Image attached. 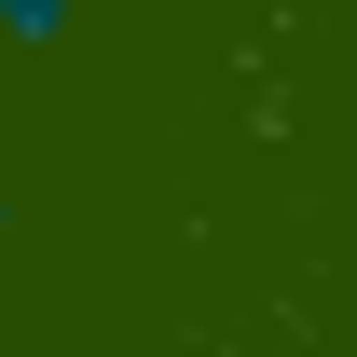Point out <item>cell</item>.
<instances>
[{
    "instance_id": "6da1fadb",
    "label": "cell",
    "mask_w": 357,
    "mask_h": 357,
    "mask_svg": "<svg viewBox=\"0 0 357 357\" xmlns=\"http://www.w3.org/2000/svg\"><path fill=\"white\" fill-rule=\"evenodd\" d=\"M0 28H14V42H42V28H69V0H0Z\"/></svg>"
}]
</instances>
